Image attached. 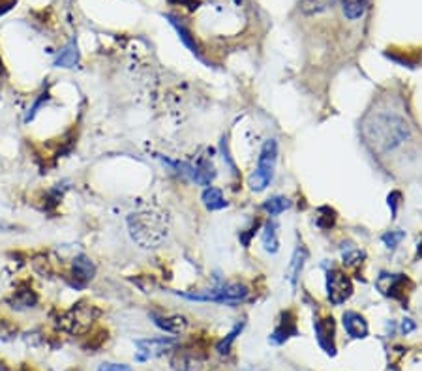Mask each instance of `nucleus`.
Returning a JSON list of instances; mask_svg holds the SVG:
<instances>
[{
	"mask_svg": "<svg viewBox=\"0 0 422 371\" xmlns=\"http://www.w3.org/2000/svg\"><path fill=\"white\" fill-rule=\"evenodd\" d=\"M241 330H242V324H236V327L233 328V332H231L229 336H227V338H225L224 341H222V343L218 345V353H219V355H224V353H227V349H229V345L233 343V341H235L236 334L241 332Z\"/></svg>",
	"mask_w": 422,
	"mask_h": 371,
	"instance_id": "obj_21",
	"label": "nucleus"
},
{
	"mask_svg": "<svg viewBox=\"0 0 422 371\" xmlns=\"http://www.w3.org/2000/svg\"><path fill=\"white\" fill-rule=\"evenodd\" d=\"M334 0H304V10L306 11H321L329 8Z\"/></svg>",
	"mask_w": 422,
	"mask_h": 371,
	"instance_id": "obj_20",
	"label": "nucleus"
},
{
	"mask_svg": "<svg viewBox=\"0 0 422 371\" xmlns=\"http://www.w3.org/2000/svg\"><path fill=\"white\" fill-rule=\"evenodd\" d=\"M190 298V300H212L218 302V304H229V306H235L239 302H242L248 296V289L244 285L239 284H231L224 285L219 289L207 291V293H188V295H182Z\"/></svg>",
	"mask_w": 422,
	"mask_h": 371,
	"instance_id": "obj_5",
	"label": "nucleus"
},
{
	"mask_svg": "<svg viewBox=\"0 0 422 371\" xmlns=\"http://www.w3.org/2000/svg\"><path fill=\"white\" fill-rule=\"evenodd\" d=\"M100 317V310L94 304L88 302H79L71 308L70 311L62 313L61 317V327L68 330L70 334L76 336H83L92 328L94 321Z\"/></svg>",
	"mask_w": 422,
	"mask_h": 371,
	"instance_id": "obj_3",
	"label": "nucleus"
},
{
	"mask_svg": "<svg viewBox=\"0 0 422 371\" xmlns=\"http://www.w3.org/2000/svg\"><path fill=\"white\" fill-rule=\"evenodd\" d=\"M306 257H308V253L304 248H296L295 253H293V259H291L289 267H287V279H289L293 287H295L296 279H299V276H301L302 267H304Z\"/></svg>",
	"mask_w": 422,
	"mask_h": 371,
	"instance_id": "obj_14",
	"label": "nucleus"
},
{
	"mask_svg": "<svg viewBox=\"0 0 422 371\" xmlns=\"http://www.w3.org/2000/svg\"><path fill=\"white\" fill-rule=\"evenodd\" d=\"M154 324L167 334H182L188 328V319L184 315L154 317Z\"/></svg>",
	"mask_w": 422,
	"mask_h": 371,
	"instance_id": "obj_12",
	"label": "nucleus"
},
{
	"mask_svg": "<svg viewBox=\"0 0 422 371\" xmlns=\"http://www.w3.org/2000/svg\"><path fill=\"white\" fill-rule=\"evenodd\" d=\"M315 336H318L319 345L323 347L327 355H336V343H334V319L332 317H325L315 321Z\"/></svg>",
	"mask_w": 422,
	"mask_h": 371,
	"instance_id": "obj_8",
	"label": "nucleus"
},
{
	"mask_svg": "<svg viewBox=\"0 0 422 371\" xmlns=\"http://www.w3.org/2000/svg\"><path fill=\"white\" fill-rule=\"evenodd\" d=\"M98 371H133L132 367L126 366V364H113V362H107V364H102L98 367Z\"/></svg>",
	"mask_w": 422,
	"mask_h": 371,
	"instance_id": "obj_22",
	"label": "nucleus"
},
{
	"mask_svg": "<svg viewBox=\"0 0 422 371\" xmlns=\"http://www.w3.org/2000/svg\"><path fill=\"white\" fill-rule=\"evenodd\" d=\"M276 159H278V145H276L275 139H269L261 148L258 169L250 176V188L253 191H263L270 184L272 176H275Z\"/></svg>",
	"mask_w": 422,
	"mask_h": 371,
	"instance_id": "obj_4",
	"label": "nucleus"
},
{
	"mask_svg": "<svg viewBox=\"0 0 422 371\" xmlns=\"http://www.w3.org/2000/svg\"><path fill=\"white\" fill-rule=\"evenodd\" d=\"M77 62H79V53H77V45L76 42H70V44L61 51V55L56 56L55 66L56 68H76Z\"/></svg>",
	"mask_w": 422,
	"mask_h": 371,
	"instance_id": "obj_15",
	"label": "nucleus"
},
{
	"mask_svg": "<svg viewBox=\"0 0 422 371\" xmlns=\"http://www.w3.org/2000/svg\"><path fill=\"white\" fill-rule=\"evenodd\" d=\"M263 248L269 251V253H276V251L280 250V241H278V231H276L275 221H270V224H267V227H265Z\"/></svg>",
	"mask_w": 422,
	"mask_h": 371,
	"instance_id": "obj_18",
	"label": "nucleus"
},
{
	"mask_svg": "<svg viewBox=\"0 0 422 371\" xmlns=\"http://www.w3.org/2000/svg\"><path fill=\"white\" fill-rule=\"evenodd\" d=\"M296 334V324H295V317L291 311H287L284 315V321L280 322V327L276 328L275 334H272V341L275 343H284L285 339L291 338V336H295Z\"/></svg>",
	"mask_w": 422,
	"mask_h": 371,
	"instance_id": "obj_13",
	"label": "nucleus"
},
{
	"mask_svg": "<svg viewBox=\"0 0 422 371\" xmlns=\"http://www.w3.org/2000/svg\"><path fill=\"white\" fill-rule=\"evenodd\" d=\"M289 207L291 202L287 201L285 197H272V199H269V201H265L263 210L269 214V216H278V214H282Z\"/></svg>",
	"mask_w": 422,
	"mask_h": 371,
	"instance_id": "obj_19",
	"label": "nucleus"
},
{
	"mask_svg": "<svg viewBox=\"0 0 422 371\" xmlns=\"http://www.w3.org/2000/svg\"><path fill=\"white\" fill-rule=\"evenodd\" d=\"M340 2L344 16H346L349 21H355V19H358V17H362L366 13L368 0H340Z\"/></svg>",
	"mask_w": 422,
	"mask_h": 371,
	"instance_id": "obj_16",
	"label": "nucleus"
},
{
	"mask_svg": "<svg viewBox=\"0 0 422 371\" xmlns=\"http://www.w3.org/2000/svg\"><path fill=\"white\" fill-rule=\"evenodd\" d=\"M16 328L8 324V321H0V339H10Z\"/></svg>",
	"mask_w": 422,
	"mask_h": 371,
	"instance_id": "obj_24",
	"label": "nucleus"
},
{
	"mask_svg": "<svg viewBox=\"0 0 422 371\" xmlns=\"http://www.w3.org/2000/svg\"><path fill=\"white\" fill-rule=\"evenodd\" d=\"M10 8H11L10 0H0V16H2V13H6V11L10 10Z\"/></svg>",
	"mask_w": 422,
	"mask_h": 371,
	"instance_id": "obj_25",
	"label": "nucleus"
},
{
	"mask_svg": "<svg viewBox=\"0 0 422 371\" xmlns=\"http://www.w3.org/2000/svg\"><path fill=\"white\" fill-rule=\"evenodd\" d=\"M0 371H6V370H0Z\"/></svg>",
	"mask_w": 422,
	"mask_h": 371,
	"instance_id": "obj_26",
	"label": "nucleus"
},
{
	"mask_svg": "<svg viewBox=\"0 0 422 371\" xmlns=\"http://www.w3.org/2000/svg\"><path fill=\"white\" fill-rule=\"evenodd\" d=\"M96 267L87 255H77L71 262V278L76 287H85V285L94 278Z\"/></svg>",
	"mask_w": 422,
	"mask_h": 371,
	"instance_id": "obj_9",
	"label": "nucleus"
},
{
	"mask_svg": "<svg viewBox=\"0 0 422 371\" xmlns=\"http://www.w3.org/2000/svg\"><path fill=\"white\" fill-rule=\"evenodd\" d=\"M203 202L205 207L209 208V210H222V208L227 207V201L222 195V191L218 188H209V190H205L203 193Z\"/></svg>",
	"mask_w": 422,
	"mask_h": 371,
	"instance_id": "obj_17",
	"label": "nucleus"
},
{
	"mask_svg": "<svg viewBox=\"0 0 422 371\" xmlns=\"http://www.w3.org/2000/svg\"><path fill=\"white\" fill-rule=\"evenodd\" d=\"M402 238H404V235H402V233H396V235H394V233H389V235L383 236V242L389 248H394L396 244L402 241Z\"/></svg>",
	"mask_w": 422,
	"mask_h": 371,
	"instance_id": "obj_23",
	"label": "nucleus"
},
{
	"mask_svg": "<svg viewBox=\"0 0 422 371\" xmlns=\"http://www.w3.org/2000/svg\"><path fill=\"white\" fill-rule=\"evenodd\" d=\"M128 229L133 242L141 248H158L167 238V219L164 214L139 212L128 218Z\"/></svg>",
	"mask_w": 422,
	"mask_h": 371,
	"instance_id": "obj_2",
	"label": "nucleus"
},
{
	"mask_svg": "<svg viewBox=\"0 0 422 371\" xmlns=\"http://www.w3.org/2000/svg\"><path fill=\"white\" fill-rule=\"evenodd\" d=\"M362 131H364L368 145L378 152H390L396 147H400L409 137L407 122L390 111H381V113L368 116L362 126Z\"/></svg>",
	"mask_w": 422,
	"mask_h": 371,
	"instance_id": "obj_1",
	"label": "nucleus"
},
{
	"mask_svg": "<svg viewBox=\"0 0 422 371\" xmlns=\"http://www.w3.org/2000/svg\"><path fill=\"white\" fill-rule=\"evenodd\" d=\"M342 322H344V328L346 332L355 339H362L368 336V324L364 321V317L356 311H346L344 317H342Z\"/></svg>",
	"mask_w": 422,
	"mask_h": 371,
	"instance_id": "obj_11",
	"label": "nucleus"
},
{
	"mask_svg": "<svg viewBox=\"0 0 422 371\" xmlns=\"http://www.w3.org/2000/svg\"><path fill=\"white\" fill-rule=\"evenodd\" d=\"M327 295L332 306H340L353 295V281L342 270H330L327 274Z\"/></svg>",
	"mask_w": 422,
	"mask_h": 371,
	"instance_id": "obj_6",
	"label": "nucleus"
},
{
	"mask_svg": "<svg viewBox=\"0 0 422 371\" xmlns=\"http://www.w3.org/2000/svg\"><path fill=\"white\" fill-rule=\"evenodd\" d=\"M8 304L17 311L30 310V308H36V304H38V295H36V291L30 285H23L8 298Z\"/></svg>",
	"mask_w": 422,
	"mask_h": 371,
	"instance_id": "obj_10",
	"label": "nucleus"
},
{
	"mask_svg": "<svg viewBox=\"0 0 422 371\" xmlns=\"http://www.w3.org/2000/svg\"><path fill=\"white\" fill-rule=\"evenodd\" d=\"M175 345L173 339H139L135 347H138V360L145 362L150 360V358H156V356L164 355L165 351H169L171 347Z\"/></svg>",
	"mask_w": 422,
	"mask_h": 371,
	"instance_id": "obj_7",
	"label": "nucleus"
}]
</instances>
